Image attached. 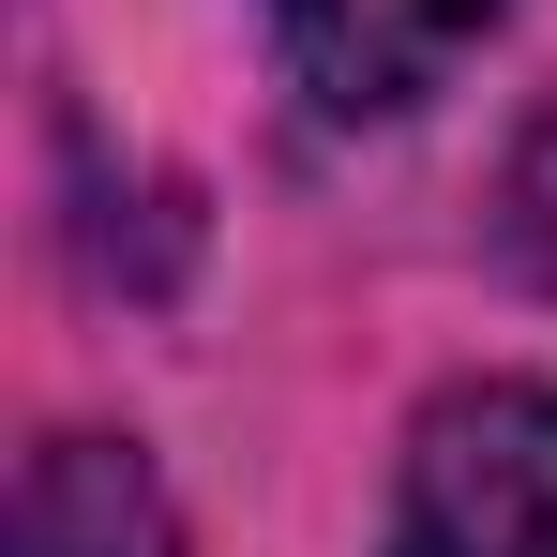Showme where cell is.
<instances>
[{"label": "cell", "instance_id": "3957f363", "mask_svg": "<svg viewBox=\"0 0 557 557\" xmlns=\"http://www.w3.org/2000/svg\"><path fill=\"white\" fill-rule=\"evenodd\" d=\"M0 557H182V512H166L136 437H46L30 482H15Z\"/></svg>", "mask_w": 557, "mask_h": 557}, {"label": "cell", "instance_id": "277c9868", "mask_svg": "<svg viewBox=\"0 0 557 557\" xmlns=\"http://www.w3.org/2000/svg\"><path fill=\"white\" fill-rule=\"evenodd\" d=\"M482 226H497V257L557 301V91H543V121L512 136V166H497V196H482Z\"/></svg>", "mask_w": 557, "mask_h": 557}, {"label": "cell", "instance_id": "6da1fadb", "mask_svg": "<svg viewBox=\"0 0 557 557\" xmlns=\"http://www.w3.org/2000/svg\"><path fill=\"white\" fill-rule=\"evenodd\" d=\"M376 557H557V376H453L407 422Z\"/></svg>", "mask_w": 557, "mask_h": 557}, {"label": "cell", "instance_id": "7a4b0ae2", "mask_svg": "<svg viewBox=\"0 0 557 557\" xmlns=\"http://www.w3.org/2000/svg\"><path fill=\"white\" fill-rule=\"evenodd\" d=\"M497 30V0H272V61L317 121H407L453 91V61Z\"/></svg>", "mask_w": 557, "mask_h": 557}]
</instances>
